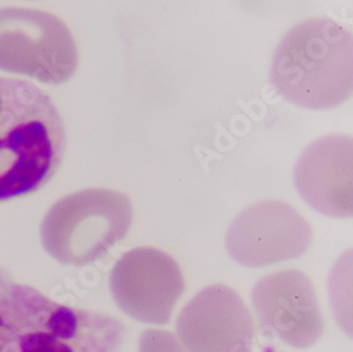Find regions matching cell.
Here are the masks:
<instances>
[{
	"instance_id": "1",
	"label": "cell",
	"mask_w": 353,
	"mask_h": 352,
	"mask_svg": "<svg viewBox=\"0 0 353 352\" xmlns=\"http://www.w3.org/2000/svg\"><path fill=\"white\" fill-rule=\"evenodd\" d=\"M126 338L119 317L55 302L0 271V352H121Z\"/></svg>"
},
{
	"instance_id": "5",
	"label": "cell",
	"mask_w": 353,
	"mask_h": 352,
	"mask_svg": "<svg viewBox=\"0 0 353 352\" xmlns=\"http://www.w3.org/2000/svg\"><path fill=\"white\" fill-rule=\"evenodd\" d=\"M78 61L77 41L60 17L37 9H0V70L63 84Z\"/></svg>"
},
{
	"instance_id": "7",
	"label": "cell",
	"mask_w": 353,
	"mask_h": 352,
	"mask_svg": "<svg viewBox=\"0 0 353 352\" xmlns=\"http://www.w3.org/2000/svg\"><path fill=\"white\" fill-rule=\"evenodd\" d=\"M114 304L132 320L149 326H167L185 293L180 263L154 246L125 252L109 273Z\"/></svg>"
},
{
	"instance_id": "4",
	"label": "cell",
	"mask_w": 353,
	"mask_h": 352,
	"mask_svg": "<svg viewBox=\"0 0 353 352\" xmlns=\"http://www.w3.org/2000/svg\"><path fill=\"white\" fill-rule=\"evenodd\" d=\"M133 219V202L125 193L105 187L81 190L47 213L43 244L64 265H92L128 237Z\"/></svg>"
},
{
	"instance_id": "10",
	"label": "cell",
	"mask_w": 353,
	"mask_h": 352,
	"mask_svg": "<svg viewBox=\"0 0 353 352\" xmlns=\"http://www.w3.org/2000/svg\"><path fill=\"white\" fill-rule=\"evenodd\" d=\"M350 135L322 136L308 144L294 167V186L316 213L330 218H352Z\"/></svg>"
},
{
	"instance_id": "6",
	"label": "cell",
	"mask_w": 353,
	"mask_h": 352,
	"mask_svg": "<svg viewBox=\"0 0 353 352\" xmlns=\"http://www.w3.org/2000/svg\"><path fill=\"white\" fill-rule=\"evenodd\" d=\"M314 244L307 218L283 199H261L230 222L225 249L239 265L268 268L303 257Z\"/></svg>"
},
{
	"instance_id": "2",
	"label": "cell",
	"mask_w": 353,
	"mask_h": 352,
	"mask_svg": "<svg viewBox=\"0 0 353 352\" xmlns=\"http://www.w3.org/2000/svg\"><path fill=\"white\" fill-rule=\"evenodd\" d=\"M67 129L36 84L0 75V202L32 195L60 170Z\"/></svg>"
},
{
	"instance_id": "8",
	"label": "cell",
	"mask_w": 353,
	"mask_h": 352,
	"mask_svg": "<svg viewBox=\"0 0 353 352\" xmlns=\"http://www.w3.org/2000/svg\"><path fill=\"white\" fill-rule=\"evenodd\" d=\"M250 306L256 329L291 348H310L325 334L315 284L300 269L260 277L250 290Z\"/></svg>"
},
{
	"instance_id": "3",
	"label": "cell",
	"mask_w": 353,
	"mask_h": 352,
	"mask_svg": "<svg viewBox=\"0 0 353 352\" xmlns=\"http://www.w3.org/2000/svg\"><path fill=\"white\" fill-rule=\"evenodd\" d=\"M352 33L330 17L294 26L277 46L272 82L291 104L325 110L352 97Z\"/></svg>"
},
{
	"instance_id": "11",
	"label": "cell",
	"mask_w": 353,
	"mask_h": 352,
	"mask_svg": "<svg viewBox=\"0 0 353 352\" xmlns=\"http://www.w3.org/2000/svg\"><path fill=\"white\" fill-rule=\"evenodd\" d=\"M137 352H188L171 331L150 329L140 334Z\"/></svg>"
},
{
	"instance_id": "9",
	"label": "cell",
	"mask_w": 353,
	"mask_h": 352,
	"mask_svg": "<svg viewBox=\"0 0 353 352\" xmlns=\"http://www.w3.org/2000/svg\"><path fill=\"white\" fill-rule=\"evenodd\" d=\"M254 318L239 293L210 284L188 300L175 320V335L188 352H253Z\"/></svg>"
}]
</instances>
